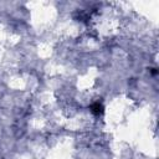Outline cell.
<instances>
[{
  "instance_id": "cell-1",
  "label": "cell",
  "mask_w": 159,
  "mask_h": 159,
  "mask_svg": "<svg viewBox=\"0 0 159 159\" xmlns=\"http://www.w3.org/2000/svg\"><path fill=\"white\" fill-rule=\"evenodd\" d=\"M89 109H91V112H92L93 114H96V116L102 114V113H103V111H104L103 104H102L101 102H94V103H92V104H91V107H89Z\"/></svg>"
},
{
  "instance_id": "cell-2",
  "label": "cell",
  "mask_w": 159,
  "mask_h": 159,
  "mask_svg": "<svg viewBox=\"0 0 159 159\" xmlns=\"http://www.w3.org/2000/svg\"><path fill=\"white\" fill-rule=\"evenodd\" d=\"M152 75H157V68H152Z\"/></svg>"
}]
</instances>
